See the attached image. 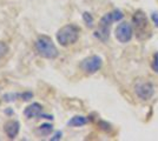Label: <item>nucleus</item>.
Returning <instances> with one entry per match:
<instances>
[{
    "instance_id": "nucleus-15",
    "label": "nucleus",
    "mask_w": 158,
    "mask_h": 141,
    "mask_svg": "<svg viewBox=\"0 0 158 141\" xmlns=\"http://www.w3.org/2000/svg\"><path fill=\"white\" fill-rule=\"evenodd\" d=\"M18 98H19V93H7L4 95V100L7 101V102L15 101Z\"/></svg>"
},
{
    "instance_id": "nucleus-11",
    "label": "nucleus",
    "mask_w": 158,
    "mask_h": 141,
    "mask_svg": "<svg viewBox=\"0 0 158 141\" xmlns=\"http://www.w3.org/2000/svg\"><path fill=\"white\" fill-rule=\"evenodd\" d=\"M53 132V125L51 123H41L35 129V134L38 136H47Z\"/></svg>"
},
{
    "instance_id": "nucleus-5",
    "label": "nucleus",
    "mask_w": 158,
    "mask_h": 141,
    "mask_svg": "<svg viewBox=\"0 0 158 141\" xmlns=\"http://www.w3.org/2000/svg\"><path fill=\"white\" fill-rule=\"evenodd\" d=\"M133 91L135 94L137 95V98H139L140 100L148 101L150 100L153 94H155V87L150 81L143 80V79H138L135 81L133 84Z\"/></svg>"
},
{
    "instance_id": "nucleus-8",
    "label": "nucleus",
    "mask_w": 158,
    "mask_h": 141,
    "mask_svg": "<svg viewBox=\"0 0 158 141\" xmlns=\"http://www.w3.org/2000/svg\"><path fill=\"white\" fill-rule=\"evenodd\" d=\"M20 131V123L17 120H8L4 125V132L8 139H15Z\"/></svg>"
},
{
    "instance_id": "nucleus-19",
    "label": "nucleus",
    "mask_w": 158,
    "mask_h": 141,
    "mask_svg": "<svg viewBox=\"0 0 158 141\" xmlns=\"http://www.w3.org/2000/svg\"><path fill=\"white\" fill-rule=\"evenodd\" d=\"M151 19H152V21H153V24H155V26L158 27V13L157 12H153V13L151 14Z\"/></svg>"
},
{
    "instance_id": "nucleus-7",
    "label": "nucleus",
    "mask_w": 158,
    "mask_h": 141,
    "mask_svg": "<svg viewBox=\"0 0 158 141\" xmlns=\"http://www.w3.org/2000/svg\"><path fill=\"white\" fill-rule=\"evenodd\" d=\"M116 39L122 42V44H126L132 39V35H133V27L131 24L129 22H120L118 26L116 27Z\"/></svg>"
},
{
    "instance_id": "nucleus-14",
    "label": "nucleus",
    "mask_w": 158,
    "mask_h": 141,
    "mask_svg": "<svg viewBox=\"0 0 158 141\" xmlns=\"http://www.w3.org/2000/svg\"><path fill=\"white\" fill-rule=\"evenodd\" d=\"M151 68L153 72L158 73V52L153 54L152 57V60H151Z\"/></svg>"
},
{
    "instance_id": "nucleus-20",
    "label": "nucleus",
    "mask_w": 158,
    "mask_h": 141,
    "mask_svg": "<svg viewBox=\"0 0 158 141\" xmlns=\"http://www.w3.org/2000/svg\"><path fill=\"white\" fill-rule=\"evenodd\" d=\"M39 118H43V119H47V120H53V115H50V114H44V113H41V114H40Z\"/></svg>"
},
{
    "instance_id": "nucleus-2",
    "label": "nucleus",
    "mask_w": 158,
    "mask_h": 141,
    "mask_svg": "<svg viewBox=\"0 0 158 141\" xmlns=\"http://www.w3.org/2000/svg\"><path fill=\"white\" fill-rule=\"evenodd\" d=\"M34 48L37 54L44 59L53 60L59 55L57 46L54 45L52 39L47 35H39L34 42Z\"/></svg>"
},
{
    "instance_id": "nucleus-6",
    "label": "nucleus",
    "mask_w": 158,
    "mask_h": 141,
    "mask_svg": "<svg viewBox=\"0 0 158 141\" xmlns=\"http://www.w3.org/2000/svg\"><path fill=\"white\" fill-rule=\"evenodd\" d=\"M102 66H103V59L99 55H96V54L85 58L79 65L83 73L86 74V75H92V74L97 73L102 68Z\"/></svg>"
},
{
    "instance_id": "nucleus-9",
    "label": "nucleus",
    "mask_w": 158,
    "mask_h": 141,
    "mask_svg": "<svg viewBox=\"0 0 158 141\" xmlns=\"http://www.w3.org/2000/svg\"><path fill=\"white\" fill-rule=\"evenodd\" d=\"M41 113H43V106L39 102H33L24 109V115L27 119H32V118L38 119Z\"/></svg>"
},
{
    "instance_id": "nucleus-16",
    "label": "nucleus",
    "mask_w": 158,
    "mask_h": 141,
    "mask_svg": "<svg viewBox=\"0 0 158 141\" xmlns=\"http://www.w3.org/2000/svg\"><path fill=\"white\" fill-rule=\"evenodd\" d=\"M19 98H21V100L28 101L33 98L32 92H24V93H19Z\"/></svg>"
},
{
    "instance_id": "nucleus-4",
    "label": "nucleus",
    "mask_w": 158,
    "mask_h": 141,
    "mask_svg": "<svg viewBox=\"0 0 158 141\" xmlns=\"http://www.w3.org/2000/svg\"><path fill=\"white\" fill-rule=\"evenodd\" d=\"M132 27L138 39L143 40L149 37V33H150L149 20L143 11H137L132 15Z\"/></svg>"
},
{
    "instance_id": "nucleus-10",
    "label": "nucleus",
    "mask_w": 158,
    "mask_h": 141,
    "mask_svg": "<svg viewBox=\"0 0 158 141\" xmlns=\"http://www.w3.org/2000/svg\"><path fill=\"white\" fill-rule=\"evenodd\" d=\"M87 122H89V119L86 116L76 115V116H73L71 120L67 121V125L71 126V127H81V126H85Z\"/></svg>"
},
{
    "instance_id": "nucleus-13",
    "label": "nucleus",
    "mask_w": 158,
    "mask_h": 141,
    "mask_svg": "<svg viewBox=\"0 0 158 141\" xmlns=\"http://www.w3.org/2000/svg\"><path fill=\"white\" fill-rule=\"evenodd\" d=\"M8 52V46L5 41L0 40V59H2Z\"/></svg>"
},
{
    "instance_id": "nucleus-12",
    "label": "nucleus",
    "mask_w": 158,
    "mask_h": 141,
    "mask_svg": "<svg viewBox=\"0 0 158 141\" xmlns=\"http://www.w3.org/2000/svg\"><path fill=\"white\" fill-rule=\"evenodd\" d=\"M83 20H84V22H85L86 26L89 27V28H92L93 27V22H94V20H93V17L89 13V12L83 13Z\"/></svg>"
},
{
    "instance_id": "nucleus-1",
    "label": "nucleus",
    "mask_w": 158,
    "mask_h": 141,
    "mask_svg": "<svg viewBox=\"0 0 158 141\" xmlns=\"http://www.w3.org/2000/svg\"><path fill=\"white\" fill-rule=\"evenodd\" d=\"M123 18H124V14L119 10H114L112 12L106 13L99 21L98 29L94 33L96 38H98V39L103 40L104 42H106L109 40V37H110V27H111L112 22L122 20Z\"/></svg>"
},
{
    "instance_id": "nucleus-3",
    "label": "nucleus",
    "mask_w": 158,
    "mask_h": 141,
    "mask_svg": "<svg viewBox=\"0 0 158 141\" xmlns=\"http://www.w3.org/2000/svg\"><path fill=\"white\" fill-rule=\"evenodd\" d=\"M79 33H80V28L76 25L69 24L60 28L57 32V41L59 42L60 46L69 47L71 45H74L79 39Z\"/></svg>"
},
{
    "instance_id": "nucleus-17",
    "label": "nucleus",
    "mask_w": 158,
    "mask_h": 141,
    "mask_svg": "<svg viewBox=\"0 0 158 141\" xmlns=\"http://www.w3.org/2000/svg\"><path fill=\"white\" fill-rule=\"evenodd\" d=\"M63 138V133L60 132V131H58V132H56L54 133V135H53L52 138H51V140L52 141H57V140H60Z\"/></svg>"
},
{
    "instance_id": "nucleus-18",
    "label": "nucleus",
    "mask_w": 158,
    "mask_h": 141,
    "mask_svg": "<svg viewBox=\"0 0 158 141\" xmlns=\"http://www.w3.org/2000/svg\"><path fill=\"white\" fill-rule=\"evenodd\" d=\"M99 126L102 127V129H104V131H107V132L111 129V126H110L109 123L104 122V121H100V122H99Z\"/></svg>"
}]
</instances>
